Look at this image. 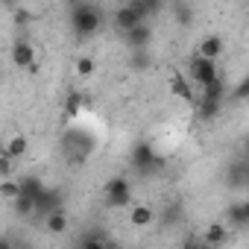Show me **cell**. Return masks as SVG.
<instances>
[{
    "label": "cell",
    "mask_w": 249,
    "mask_h": 249,
    "mask_svg": "<svg viewBox=\"0 0 249 249\" xmlns=\"http://www.w3.org/2000/svg\"><path fill=\"white\" fill-rule=\"evenodd\" d=\"M100 24H103V12L94 3H71V27L79 38L94 36Z\"/></svg>",
    "instance_id": "cell-1"
},
{
    "label": "cell",
    "mask_w": 249,
    "mask_h": 249,
    "mask_svg": "<svg viewBox=\"0 0 249 249\" xmlns=\"http://www.w3.org/2000/svg\"><path fill=\"white\" fill-rule=\"evenodd\" d=\"M147 6H144V0H132V3H123V6H117V12H114V27L120 30V33H129L132 27H138V24H147Z\"/></svg>",
    "instance_id": "cell-2"
},
{
    "label": "cell",
    "mask_w": 249,
    "mask_h": 249,
    "mask_svg": "<svg viewBox=\"0 0 249 249\" xmlns=\"http://www.w3.org/2000/svg\"><path fill=\"white\" fill-rule=\"evenodd\" d=\"M103 191H106V205L108 208H129L132 205V185H129L126 176H111L103 185Z\"/></svg>",
    "instance_id": "cell-3"
},
{
    "label": "cell",
    "mask_w": 249,
    "mask_h": 249,
    "mask_svg": "<svg viewBox=\"0 0 249 249\" xmlns=\"http://www.w3.org/2000/svg\"><path fill=\"white\" fill-rule=\"evenodd\" d=\"M217 76H220V68H217V62H211V59H202V56H194V59H191V65H188V82H191V85H196V88H205V85H211Z\"/></svg>",
    "instance_id": "cell-4"
},
{
    "label": "cell",
    "mask_w": 249,
    "mask_h": 249,
    "mask_svg": "<svg viewBox=\"0 0 249 249\" xmlns=\"http://www.w3.org/2000/svg\"><path fill=\"white\" fill-rule=\"evenodd\" d=\"M161 164H164V159L156 153V147H153L150 141H138V144L132 147V167H135V170L150 173V170H156V167H161Z\"/></svg>",
    "instance_id": "cell-5"
},
{
    "label": "cell",
    "mask_w": 249,
    "mask_h": 249,
    "mask_svg": "<svg viewBox=\"0 0 249 249\" xmlns=\"http://www.w3.org/2000/svg\"><path fill=\"white\" fill-rule=\"evenodd\" d=\"M53 211H65V199H62V194H59L56 188H44V191L36 196V202H33V214L47 217V214H53Z\"/></svg>",
    "instance_id": "cell-6"
},
{
    "label": "cell",
    "mask_w": 249,
    "mask_h": 249,
    "mask_svg": "<svg viewBox=\"0 0 249 249\" xmlns=\"http://www.w3.org/2000/svg\"><path fill=\"white\" fill-rule=\"evenodd\" d=\"M167 88H170V94H176V97L185 100V103H194V100H196V91H194V85L188 82V76H185L182 71H173V73H170Z\"/></svg>",
    "instance_id": "cell-7"
},
{
    "label": "cell",
    "mask_w": 249,
    "mask_h": 249,
    "mask_svg": "<svg viewBox=\"0 0 249 249\" xmlns=\"http://www.w3.org/2000/svg\"><path fill=\"white\" fill-rule=\"evenodd\" d=\"M123 36H126L129 50H150V41H153V27H150V24H138V27H132L129 33H123Z\"/></svg>",
    "instance_id": "cell-8"
},
{
    "label": "cell",
    "mask_w": 249,
    "mask_h": 249,
    "mask_svg": "<svg viewBox=\"0 0 249 249\" xmlns=\"http://www.w3.org/2000/svg\"><path fill=\"white\" fill-rule=\"evenodd\" d=\"M36 62H38V56H36V47H33L30 41L21 38V41L12 44V65H15V68H24V71H27V68L36 65Z\"/></svg>",
    "instance_id": "cell-9"
},
{
    "label": "cell",
    "mask_w": 249,
    "mask_h": 249,
    "mask_svg": "<svg viewBox=\"0 0 249 249\" xmlns=\"http://www.w3.org/2000/svg\"><path fill=\"white\" fill-rule=\"evenodd\" d=\"M27 150H30V141H27V135H12V138H6L3 144H0V153H3V156H9L12 161L24 159V156H27Z\"/></svg>",
    "instance_id": "cell-10"
},
{
    "label": "cell",
    "mask_w": 249,
    "mask_h": 249,
    "mask_svg": "<svg viewBox=\"0 0 249 249\" xmlns=\"http://www.w3.org/2000/svg\"><path fill=\"white\" fill-rule=\"evenodd\" d=\"M226 97H229V85H226L223 76H217L211 85L199 88V94H196V100H214V103H226ZM196 100H194V103H196Z\"/></svg>",
    "instance_id": "cell-11"
},
{
    "label": "cell",
    "mask_w": 249,
    "mask_h": 249,
    "mask_svg": "<svg viewBox=\"0 0 249 249\" xmlns=\"http://www.w3.org/2000/svg\"><path fill=\"white\" fill-rule=\"evenodd\" d=\"M223 38L220 36H205L202 41H199V47H196V56H202V59H211V62H217V56L223 53Z\"/></svg>",
    "instance_id": "cell-12"
},
{
    "label": "cell",
    "mask_w": 249,
    "mask_h": 249,
    "mask_svg": "<svg viewBox=\"0 0 249 249\" xmlns=\"http://www.w3.org/2000/svg\"><path fill=\"white\" fill-rule=\"evenodd\" d=\"M88 103H85V97L79 94V91H71L68 97H65V106H62V114H65V120H73V117H79V111L85 108Z\"/></svg>",
    "instance_id": "cell-13"
},
{
    "label": "cell",
    "mask_w": 249,
    "mask_h": 249,
    "mask_svg": "<svg viewBox=\"0 0 249 249\" xmlns=\"http://www.w3.org/2000/svg\"><path fill=\"white\" fill-rule=\"evenodd\" d=\"M132 211H129V223L135 226V229H147L153 220H156V211L150 208V205H129Z\"/></svg>",
    "instance_id": "cell-14"
},
{
    "label": "cell",
    "mask_w": 249,
    "mask_h": 249,
    "mask_svg": "<svg viewBox=\"0 0 249 249\" xmlns=\"http://www.w3.org/2000/svg\"><path fill=\"white\" fill-rule=\"evenodd\" d=\"M226 240H229V231H226L223 223H211V226L202 231V243H208V246H214V249H220Z\"/></svg>",
    "instance_id": "cell-15"
},
{
    "label": "cell",
    "mask_w": 249,
    "mask_h": 249,
    "mask_svg": "<svg viewBox=\"0 0 249 249\" xmlns=\"http://www.w3.org/2000/svg\"><path fill=\"white\" fill-rule=\"evenodd\" d=\"M68 226H71V223H68V214H65V211H53V214L44 217V229H47L50 234H65Z\"/></svg>",
    "instance_id": "cell-16"
},
{
    "label": "cell",
    "mask_w": 249,
    "mask_h": 249,
    "mask_svg": "<svg viewBox=\"0 0 249 249\" xmlns=\"http://www.w3.org/2000/svg\"><path fill=\"white\" fill-rule=\"evenodd\" d=\"M196 117L199 120H214L220 111H223V103H214V100H196Z\"/></svg>",
    "instance_id": "cell-17"
},
{
    "label": "cell",
    "mask_w": 249,
    "mask_h": 249,
    "mask_svg": "<svg viewBox=\"0 0 249 249\" xmlns=\"http://www.w3.org/2000/svg\"><path fill=\"white\" fill-rule=\"evenodd\" d=\"M18 185H21V196H30L33 202H36V196L47 188L38 176H27V179H18Z\"/></svg>",
    "instance_id": "cell-18"
},
{
    "label": "cell",
    "mask_w": 249,
    "mask_h": 249,
    "mask_svg": "<svg viewBox=\"0 0 249 249\" xmlns=\"http://www.w3.org/2000/svg\"><path fill=\"white\" fill-rule=\"evenodd\" d=\"M129 68H132V71H150V68H153V56H150V50H132V56H129Z\"/></svg>",
    "instance_id": "cell-19"
},
{
    "label": "cell",
    "mask_w": 249,
    "mask_h": 249,
    "mask_svg": "<svg viewBox=\"0 0 249 249\" xmlns=\"http://www.w3.org/2000/svg\"><path fill=\"white\" fill-rule=\"evenodd\" d=\"M229 220L234 223V226H246L249 223V205L246 202H234V205H229Z\"/></svg>",
    "instance_id": "cell-20"
},
{
    "label": "cell",
    "mask_w": 249,
    "mask_h": 249,
    "mask_svg": "<svg viewBox=\"0 0 249 249\" xmlns=\"http://www.w3.org/2000/svg\"><path fill=\"white\" fill-rule=\"evenodd\" d=\"M0 196H3V199H18L21 196V185H18V179L12 176V179H0Z\"/></svg>",
    "instance_id": "cell-21"
},
{
    "label": "cell",
    "mask_w": 249,
    "mask_h": 249,
    "mask_svg": "<svg viewBox=\"0 0 249 249\" xmlns=\"http://www.w3.org/2000/svg\"><path fill=\"white\" fill-rule=\"evenodd\" d=\"M94 71H97V62H94L91 56H79V59H76V73H79L82 79L94 76Z\"/></svg>",
    "instance_id": "cell-22"
},
{
    "label": "cell",
    "mask_w": 249,
    "mask_h": 249,
    "mask_svg": "<svg viewBox=\"0 0 249 249\" xmlns=\"http://www.w3.org/2000/svg\"><path fill=\"white\" fill-rule=\"evenodd\" d=\"M173 12H176V21L185 24V27L194 21V9H191V3H185V0H179V3L173 6Z\"/></svg>",
    "instance_id": "cell-23"
},
{
    "label": "cell",
    "mask_w": 249,
    "mask_h": 249,
    "mask_svg": "<svg viewBox=\"0 0 249 249\" xmlns=\"http://www.w3.org/2000/svg\"><path fill=\"white\" fill-rule=\"evenodd\" d=\"M12 211H15L18 217H30V214H33V199H30V196H18V199H12Z\"/></svg>",
    "instance_id": "cell-24"
},
{
    "label": "cell",
    "mask_w": 249,
    "mask_h": 249,
    "mask_svg": "<svg viewBox=\"0 0 249 249\" xmlns=\"http://www.w3.org/2000/svg\"><path fill=\"white\" fill-rule=\"evenodd\" d=\"M12 176H15V161L0 153V179H12Z\"/></svg>",
    "instance_id": "cell-25"
},
{
    "label": "cell",
    "mask_w": 249,
    "mask_h": 249,
    "mask_svg": "<svg viewBox=\"0 0 249 249\" xmlns=\"http://www.w3.org/2000/svg\"><path fill=\"white\" fill-rule=\"evenodd\" d=\"M246 91H249V79H240L231 91V100H246Z\"/></svg>",
    "instance_id": "cell-26"
},
{
    "label": "cell",
    "mask_w": 249,
    "mask_h": 249,
    "mask_svg": "<svg viewBox=\"0 0 249 249\" xmlns=\"http://www.w3.org/2000/svg\"><path fill=\"white\" fill-rule=\"evenodd\" d=\"M79 249H106V240L103 237H85Z\"/></svg>",
    "instance_id": "cell-27"
},
{
    "label": "cell",
    "mask_w": 249,
    "mask_h": 249,
    "mask_svg": "<svg viewBox=\"0 0 249 249\" xmlns=\"http://www.w3.org/2000/svg\"><path fill=\"white\" fill-rule=\"evenodd\" d=\"M0 249H15V240L6 237V234H0Z\"/></svg>",
    "instance_id": "cell-28"
},
{
    "label": "cell",
    "mask_w": 249,
    "mask_h": 249,
    "mask_svg": "<svg viewBox=\"0 0 249 249\" xmlns=\"http://www.w3.org/2000/svg\"><path fill=\"white\" fill-rule=\"evenodd\" d=\"M106 249H123L120 243H114V240H106Z\"/></svg>",
    "instance_id": "cell-29"
},
{
    "label": "cell",
    "mask_w": 249,
    "mask_h": 249,
    "mask_svg": "<svg viewBox=\"0 0 249 249\" xmlns=\"http://www.w3.org/2000/svg\"><path fill=\"white\" fill-rule=\"evenodd\" d=\"M196 243H199V240H191V243H185V249H196Z\"/></svg>",
    "instance_id": "cell-30"
}]
</instances>
